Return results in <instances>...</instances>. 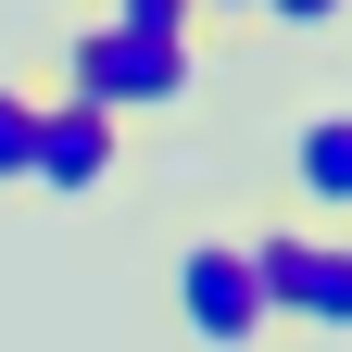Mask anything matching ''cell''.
<instances>
[{
  "mask_svg": "<svg viewBox=\"0 0 352 352\" xmlns=\"http://www.w3.org/2000/svg\"><path fill=\"white\" fill-rule=\"evenodd\" d=\"M352 13V0H252V25H277V38H327Z\"/></svg>",
  "mask_w": 352,
  "mask_h": 352,
  "instance_id": "cell-8",
  "label": "cell"
},
{
  "mask_svg": "<svg viewBox=\"0 0 352 352\" xmlns=\"http://www.w3.org/2000/svg\"><path fill=\"white\" fill-rule=\"evenodd\" d=\"M126 176V126L113 113H88V101H63L51 76H38V139H25V189H51V201H101Z\"/></svg>",
  "mask_w": 352,
  "mask_h": 352,
  "instance_id": "cell-5",
  "label": "cell"
},
{
  "mask_svg": "<svg viewBox=\"0 0 352 352\" xmlns=\"http://www.w3.org/2000/svg\"><path fill=\"white\" fill-rule=\"evenodd\" d=\"M38 76H51L63 101H88V113L139 126V113H176V101L201 88V51H151V38L101 25L88 0H63V25H51V51H38Z\"/></svg>",
  "mask_w": 352,
  "mask_h": 352,
  "instance_id": "cell-2",
  "label": "cell"
},
{
  "mask_svg": "<svg viewBox=\"0 0 352 352\" xmlns=\"http://www.w3.org/2000/svg\"><path fill=\"white\" fill-rule=\"evenodd\" d=\"M25 139H38V63H0V189H25Z\"/></svg>",
  "mask_w": 352,
  "mask_h": 352,
  "instance_id": "cell-7",
  "label": "cell"
},
{
  "mask_svg": "<svg viewBox=\"0 0 352 352\" xmlns=\"http://www.w3.org/2000/svg\"><path fill=\"white\" fill-rule=\"evenodd\" d=\"M101 25H126V38H151V51H201V13L189 0H88Z\"/></svg>",
  "mask_w": 352,
  "mask_h": 352,
  "instance_id": "cell-6",
  "label": "cell"
},
{
  "mask_svg": "<svg viewBox=\"0 0 352 352\" xmlns=\"http://www.w3.org/2000/svg\"><path fill=\"white\" fill-rule=\"evenodd\" d=\"M252 201H277V214H302V227H340L352 239V88H302V101L277 113Z\"/></svg>",
  "mask_w": 352,
  "mask_h": 352,
  "instance_id": "cell-4",
  "label": "cell"
},
{
  "mask_svg": "<svg viewBox=\"0 0 352 352\" xmlns=\"http://www.w3.org/2000/svg\"><path fill=\"white\" fill-rule=\"evenodd\" d=\"M151 327H164V352H277L239 201H176L151 227Z\"/></svg>",
  "mask_w": 352,
  "mask_h": 352,
  "instance_id": "cell-1",
  "label": "cell"
},
{
  "mask_svg": "<svg viewBox=\"0 0 352 352\" xmlns=\"http://www.w3.org/2000/svg\"><path fill=\"white\" fill-rule=\"evenodd\" d=\"M239 227H252V277H264L277 340H352V239L302 227L277 201H239Z\"/></svg>",
  "mask_w": 352,
  "mask_h": 352,
  "instance_id": "cell-3",
  "label": "cell"
}]
</instances>
